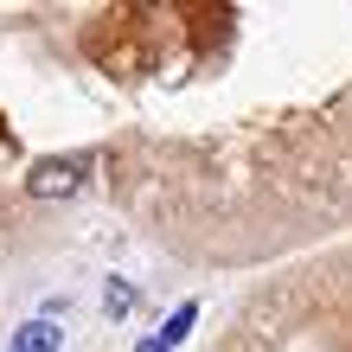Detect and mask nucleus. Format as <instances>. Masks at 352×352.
I'll list each match as a JSON object with an SVG mask.
<instances>
[{
  "instance_id": "4",
  "label": "nucleus",
  "mask_w": 352,
  "mask_h": 352,
  "mask_svg": "<svg viewBox=\"0 0 352 352\" xmlns=\"http://www.w3.org/2000/svg\"><path fill=\"white\" fill-rule=\"evenodd\" d=\"M129 307H135V288L122 282V276H109V288H102V314H109V320H129Z\"/></svg>"
},
{
  "instance_id": "3",
  "label": "nucleus",
  "mask_w": 352,
  "mask_h": 352,
  "mask_svg": "<svg viewBox=\"0 0 352 352\" xmlns=\"http://www.w3.org/2000/svg\"><path fill=\"white\" fill-rule=\"evenodd\" d=\"M192 320H199V301H186V307H173V314H167V327H160V333H154V340H160V346H167V352H173V346H179L186 333H192Z\"/></svg>"
},
{
  "instance_id": "2",
  "label": "nucleus",
  "mask_w": 352,
  "mask_h": 352,
  "mask_svg": "<svg viewBox=\"0 0 352 352\" xmlns=\"http://www.w3.org/2000/svg\"><path fill=\"white\" fill-rule=\"evenodd\" d=\"M58 346H65V327H52V320H26L7 340V352H58Z\"/></svg>"
},
{
  "instance_id": "5",
  "label": "nucleus",
  "mask_w": 352,
  "mask_h": 352,
  "mask_svg": "<svg viewBox=\"0 0 352 352\" xmlns=\"http://www.w3.org/2000/svg\"><path fill=\"white\" fill-rule=\"evenodd\" d=\"M135 352H167V346H160V340H141V346H135Z\"/></svg>"
},
{
  "instance_id": "1",
  "label": "nucleus",
  "mask_w": 352,
  "mask_h": 352,
  "mask_svg": "<svg viewBox=\"0 0 352 352\" xmlns=\"http://www.w3.org/2000/svg\"><path fill=\"white\" fill-rule=\"evenodd\" d=\"M84 179H90L84 154H52V160H38L26 173V192L32 199H71V192H84Z\"/></svg>"
}]
</instances>
